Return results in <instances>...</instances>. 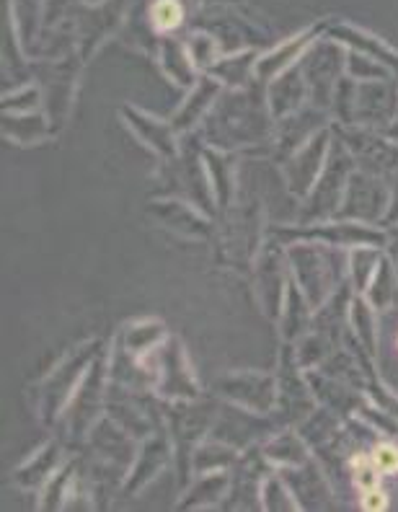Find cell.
Returning a JSON list of instances; mask_svg holds the SVG:
<instances>
[{
  "label": "cell",
  "mask_w": 398,
  "mask_h": 512,
  "mask_svg": "<svg viewBox=\"0 0 398 512\" xmlns=\"http://www.w3.org/2000/svg\"><path fill=\"white\" fill-rule=\"evenodd\" d=\"M386 505H388L386 494L380 492V489H375V487L367 489L365 497H362V507H365V510H383Z\"/></svg>",
  "instance_id": "obj_3"
},
{
  "label": "cell",
  "mask_w": 398,
  "mask_h": 512,
  "mask_svg": "<svg viewBox=\"0 0 398 512\" xmlns=\"http://www.w3.org/2000/svg\"><path fill=\"white\" fill-rule=\"evenodd\" d=\"M153 21L161 32H168V29H176L181 24V6L176 0H158L153 6Z\"/></svg>",
  "instance_id": "obj_1"
},
{
  "label": "cell",
  "mask_w": 398,
  "mask_h": 512,
  "mask_svg": "<svg viewBox=\"0 0 398 512\" xmlns=\"http://www.w3.org/2000/svg\"><path fill=\"white\" fill-rule=\"evenodd\" d=\"M375 469L383 471V474H393L398 471V450L393 445H378L373 453Z\"/></svg>",
  "instance_id": "obj_2"
}]
</instances>
